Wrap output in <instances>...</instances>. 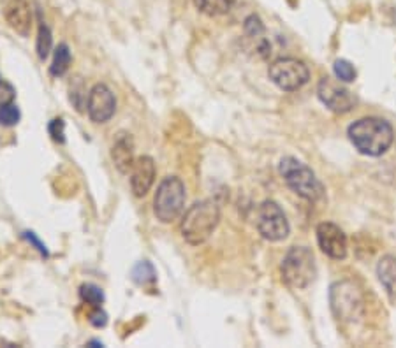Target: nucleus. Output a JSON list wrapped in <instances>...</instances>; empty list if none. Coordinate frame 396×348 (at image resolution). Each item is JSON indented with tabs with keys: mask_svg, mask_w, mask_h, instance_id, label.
Instances as JSON below:
<instances>
[{
	"mask_svg": "<svg viewBox=\"0 0 396 348\" xmlns=\"http://www.w3.org/2000/svg\"><path fill=\"white\" fill-rule=\"evenodd\" d=\"M347 134L354 148L368 157H379L386 153L395 141V132L390 121L377 116H366L354 121Z\"/></svg>",
	"mask_w": 396,
	"mask_h": 348,
	"instance_id": "nucleus-1",
	"label": "nucleus"
},
{
	"mask_svg": "<svg viewBox=\"0 0 396 348\" xmlns=\"http://www.w3.org/2000/svg\"><path fill=\"white\" fill-rule=\"evenodd\" d=\"M48 131H50L51 139L57 141V143H65V124L62 118H55L48 125Z\"/></svg>",
	"mask_w": 396,
	"mask_h": 348,
	"instance_id": "nucleus-23",
	"label": "nucleus"
},
{
	"mask_svg": "<svg viewBox=\"0 0 396 348\" xmlns=\"http://www.w3.org/2000/svg\"><path fill=\"white\" fill-rule=\"evenodd\" d=\"M333 70H335L336 80L342 81V83H353L356 80V69L347 60H336L335 65H333Z\"/></svg>",
	"mask_w": 396,
	"mask_h": 348,
	"instance_id": "nucleus-21",
	"label": "nucleus"
},
{
	"mask_svg": "<svg viewBox=\"0 0 396 348\" xmlns=\"http://www.w3.org/2000/svg\"><path fill=\"white\" fill-rule=\"evenodd\" d=\"M23 236H25V239H28V243L34 244V246L37 248V250L41 251V254H43V255H48L46 246H44V244L41 243L39 239H37V236L34 234V232H23Z\"/></svg>",
	"mask_w": 396,
	"mask_h": 348,
	"instance_id": "nucleus-26",
	"label": "nucleus"
},
{
	"mask_svg": "<svg viewBox=\"0 0 396 348\" xmlns=\"http://www.w3.org/2000/svg\"><path fill=\"white\" fill-rule=\"evenodd\" d=\"M88 320H90V324L94 325V327L101 329L108 324V313H106L101 306H95L94 312H92L90 317H88Z\"/></svg>",
	"mask_w": 396,
	"mask_h": 348,
	"instance_id": "nucleus-25",
	"label": "nucleus"
},
{
	"mask_svg": "<svg viewBox=\"0 0 396 348\" xmlns=\"http://www.w3.org/2000/svg\"><path fill=\"white\" fill-rule=\"evenodd\" d=\"M20 109H18V106H14L13 102L7 106H0V125H4V127H13V125H16L18 121H20Z\"/></svg>",
	"mask_w": 396,
	"mask_h": 348,
	"instance_id": "nucleus-22",
	"label": "nucleus"
},
{
	"mask_svg": "<svg viewBox=\"0 0 396 348\" xmlns=\"http://www.w3.org/2000/svg\"><path fill=\"white\" fill-rule=\"evenodd\" d=\"M268 76L273 85L284 92H294L305 87L310 80V70L305 65V62L298 58L286 57L279 58L273 62L268 69Z\"/></svg>",
	"mask_w": 396,
	"mask_h": 348,
	"instance_id": "nucleus-7",
	"label": "nucleus"
},
{
	"mask_svg": "<svg viewBox=\"0 0 396 348\" xmlns=\"http://www.w3.org/2000/svg\"><path fill=\"white\" fill-rule=\"evenodd\" d=\"M236 0H194V6L206 16H222L235 7Z\"/></svg>",
	"mask_w": 396,
	"mask_h": 348,
	"instance_id": "nucleus-16",
	"label": "nucleus"
},
{
	"mask_svg": "<svg viewBox=\"0 0 396 348\" xmlns=\"http://www.w3.org/2000/svg\"><path fill=\"white\" fill-rule=\"evenodd\" d=\"M185 185L178 176H168L161 181L154 197V213L162 224H171L185 208Z\"/></svg>",
	"mask_w": 396,
	"mask_h": 348,
	"instance_id": "nucleus-5",
	"label": "nucleus"
},
{
	"mask_svg": "<svg viewBox=\"0 0 396 348\" xmlns=\"http://www.w3.org/2000/svg\"><path fill=\"white\" fill-rule=\"evenodd\" d=\"M329 305L331 312L338 320L342 322H356L360 320L365 312V301L363 294L353 281L343 280L336 281L329 288Z\"/></svg>",
	"mask_w": 396,
	"mask_h": 348,
	"instance_id": "nucleus-6",
	"label": "nucleus"
},
{
	"mask_svg": "<svg viewBox=\"0 0 396 348\" xmlns=\"http://www.w3.org/2000/svg\"><path fill=\"white\" fill-rule=\"evenodd\" d=\"M80 298L83 299L87 305L90 306H101L105 303V292H102L101 287L94 283H83L80 287Z\"/></svg>",
	"mask_w": 396,
	"mask_h": 348,
	"instance_id": "nucleus-20",
	"label": "nucleus"
},
{
	"mask_svg": "<svg viewBox=\"0 0 396 348\" xmlns=\"http://www.w3.org/2000/svg\"><path fill=\"white\" fill-rule=\"evenodd\" d=\"M131 278L136 281L138 285H150L157 280V275H155L154 266L150 264L148 261H141L132 268Z\"/></svg>",
	"mask_w": 396,
	"mask_h": 348,
	"instance_id": "nucleus-19",
	"label": "nucleus"
},
{
	"mask_svg": "<svg viewBox=\"0 0 396 348\" xmlns=\"http://www.w3.org/2000/svg\"><path fill=\"white\" fill-rule=\"evenodd\" d=\"M317 243L328 257L336 261L347 257V236L338 225L331 222H323L317 225Z\"/></svg>",
	"mask_w": 396,
	"mask_h": 348,
	"instance_id": "nucleus-11",
	"label": "nucleus"
},
{
	"mask_svg": "<svg viewBox=\"0 0 396 348\" xmlns=\"http://www.w3.org/2000/svg\"><path fill=\"white\" fill-rule=\"evenodd\" d=\"M279 173L294 194L305 201L316 202L324 195V187L317 180L316 173L294 157H284L279 164Z\"/></svg>",
	"mask_w": 396,
	"mask_h": 348,
	"instance_id": "nucleus-3",
	"label": "nucleus"
},
{
	"mask_svg": "<svg viewBox=\"0 0 396 348\" xmlns=\"http://www.w3.org/2000/svg\"><path fill=\"white\" fill-rule=\"evenodd\" d=\"M14 97H16V90H14L13 85L0 80V106L11 104L14 101Z\"/></svg>",
	"mask_w": 396,
	"mask_h": 348,
	"instance_id": "nucleus-24",
	"label": "nucleus"
},
{
	"mask_svg": "<svg viewBox=\"0 0 396 348\" xmlns=\"http://www.w3.org/2000/svg\"><path fill=\"white\" fill-rule=\"evenodd\" d=\"M117 111V99L111 88L105 83H97L88 94L87 113L95 124H106Z\"/></svg>",
	"mask_w": 396,
	"mask_h": 348,
	"instance_id": "nucleus-10",
	"label": "nucleus"
},
{
	"mask_svg": "<svg viewBox=\"0 0 396 348\" xmlns=\"http://www.w3.org/2000/svg\"><path fill=\"white\" fill-rule=\"evenodd\" d=\"M377 276L386 290L387 298L396 303V257L395 255H384L377 264Z\"/></svg>",
	"mask_w": 396,
	"mask_h": 348,
	"instance_id": "nucleus-15",
	"label": "nucleus"
},
{
	"mask_svg": "<svg viewBox=\"0 0 396 348\" xmlns=\"http://www.w3.org/2000/svg\"><path fill=\"white\" fill-rule=\"evenodd\" d=\"M6 20L16 34L27 37L32 28V11L25 0H11L6 6Z\"/></svg>",
	"mask_w": 396,
	"mask_h": 348,
	"instance_id": "nucleus-13",
	"label": "nucleus"
},
{
	"mask_svg": "<svg viewBox=\"0 0 396 348\" xmlns=\"http://www.w3.org/2000/svg\"><path fill=\"white\" fill-rule=\"evenodd\" d=\"M69 65H71V50H69L68 44H58L55 48V53H53V62H51V67L50 72L51 76L58 77V76H64L65 72L69 70Z\"/></svg>",
	"mask_w": 396,
	"mask_h": 348,
	"instance_id": "nucleus-17",
	"label": "nucleus"
},
{
	"mask_svg": "<svg viewBox=\"0 0 396 348\" xmlns=\"http://www.w3.org/2000/svg\"><path fill=\"white\" fill-rule=\"evenodd\" d=\"M257 229L262 238L277 243L287 238L291 225L284 210L275 201H264L257 211Z\"/></svg>",
	"mask_w": 396,
	"mask_h": 348,
	"instance_id": "nucleus-8",
	"label": "nucleus"
},
{
	"mask_svg": "<svg viewBox=\"0 0 396 348\" xmlns=\"http://www.w3.org/2000/svg\"><path fill=\"white\" fill-rule=\"evenodd\" d=\"M280 275H282V281L287 287L296 288V290L309 287L317 275L312 250H309L306 246L289 248L282 266H280Z\"/></svg>",
	"mask_w": 396,
	"mask_h": 348,
	"instance_id": "nucleus-4",
	"label": "nucleus"
},
{
	"mask_svg": "<svg viewBox=\"0 0 396 348\" xmlns=\"http://www.w3.org/2000/svg\"><path fill=\"white\" fill-rule=\"evenodd\" d=\"M51 48H53V36H51L50 27H48L44 21L39 23V32H37V43H36V50H37V57L41 60H46L48 55H50Z\"/></svg>",
	"mask_w": 396,
	"mask_h": 348,
	"instance_id": "nucleus-18",
	"label": "nucleus"
},
{
	"mask_svg": "<svg viewBox=\"0 0 396 348\" xmlns=\"http://www.w3.org/2000/svg\"><path fill=\"white\" fill-rule=\"evenodd\" d=\"M111 158H113L114 165L120 173L127 174L131 173L132 165H134V141H132L129 132H118L114 138L113 148H111Z\"/></svg>",
	"mask_w": 396,
	"mask_h": 348,
	"instance_id": "nucleus-14",
	"label": "nucleus"
},
{
	"mask_svg": "<svg viewBox=\"0 0 396 348\" xmlns=\"http://www.w3.org/2000/svg\"><path fill=\"white\" fill-rule=\"evenodd\" d=\"M218 222H220V210L215 201H205L194 202L187 213L183 214L181 220V236L188 244L192 246H199V244L206 243L213 231L217 229Z\"/></svg>",
	"mask_w": 396,
	"mask_h": 348,
	"instance_id": "nucleus-2",
	"label": "nucleus"
},
{
	"mask_svg": "<svg viewBox=\"0 0 396 348\" xmlns=\"http://www.w3.org/2000/svg\"><path fill=\"white\" fill-rule=\"evenodd\" d=\"M317 95H319L321 102L331 109L333 113H349L354 109L358 99L356 95L340 83H336L331 77H323L317 87Z\"/></svg>",
	"mask_w": 396,
	"mask_h": 348,
	"instance_id": "nucleus-9",
	"label": "nucleus"
},
{
	"mask_svg": "<svg viewBox=\"0 0 396 348\" xmlns=\"http://www.w3.org/2000/svg\"><path fill=\"white\" fill-rule=\"evenodd\" d=\"M155 181V162L154 158L143 155L136 158L131 169V188L136 197H144L150 192Z\"/></svg>",
	"mask_w": 396,
	"mask_h": 348,
	"instance_id": "nucleus-12",
	"label": "nucleus"
}]
</instances>
